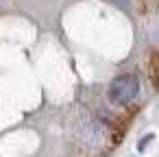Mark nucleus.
Returning <instances> with one entry per match:
<instances>
[{
	"instance_id": "nucleus-1",
	"label": "nucleus",
	"mask_w": 159,
	"mask_h": 157,
	"mask_svg": "<svg viewBox=\"0 0 159 157\" xmlns=\"http://www.w3.org/2000/svg\"><path fill=\"white\" fill-rule=\"evenodd\" d=\"M137 92H139V83H137V79L131 76V74L118 76V79L111 83V87H109V96H111V100L118 103V105H124V103L133 100V98L137 96Z\"/></svg>"
}]
</instances>
